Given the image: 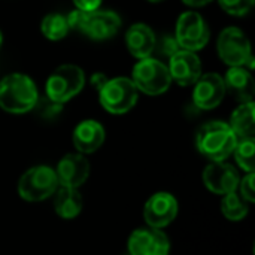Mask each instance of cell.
<instances>
[{
	"label": "cell",
	"mask_w": 255,
	"mask_h": 255,
	"mask_svg": "<svg viewBox=\"0 0 255 255\" xmlns=\"http://www.w3.org/2000/svg\"><path fill=\"white\" fill-rule=\"evenodd\" d=\"M226 96V85L221 75L209 72L202 75L194 84L193 102L202 111H211L220 106Z\"/></svg>",
	"instance_id": "13"
},
{
	"label": "cell",
	"mask_w": 255,
	"mask_h": 255,
	"mask_svg": "<svg viewBox=\"0 0 255 255\" xmlns=\"http://www.w3.org/2000/svg\"><path fill=\"white\" fill-rule=\"evenodd\" d=\"M170 241L158 229H139L128 238V255H169Z\"/></svg>",
	"instance_id": "12"
},
{
	"label": "cell",
	"mask_w": 255,
	"mask_h": 255,
	"mask_svg": "<svg viewBox=\"0 0 255 255\" xmlns=\"http://www.w3.org/2000/svg\"><path fill=\"white\" fill-rule=\"evenodd\" d=\"M126 45L133 57L143 60L152 54L157 45V37L149 25L143 22H136L130 25L126 31Z\"/></svg>",
	"instance_id": "17"
},
{
	"label": "cell",
	"mask_w": 255,
	"mask_h": 255,
	"mask_svg": "<svg viewBox=\"0 0 255 255\" xmlns=\"http://www.w3.org/2000/svg\"><path fill=\"white\" fill-rule=\"evenodd\" d=\"M221 211H223V215L229 221H242L248 215L250 208H248V203L235 191L223 197Z\"/></svg>",
	"instance_id": "22"
},
{
	"label": "cell",
	"mask_w": 255,
	"mask_h": 255,
	"mask_svg": "<svg viewBox=\"0 0 255 255\" xmlns=\"http://www.w3.org/2000/svg\"><path fill=\"white\" fill-rule=\"evenodd\" d=\"M217 51L220 58L230 67H244L253 55L250 39L238 27H227L220 33Z\"/></svg>",
	"instance_id": "9"
},
{
	"label": "cell",
	"mask_w": 255,
	"mask_h": 255,
	"mask_svg": "<svg viewBox=\"0 0 255 255\" xmlns=\"http://www.w3.org/2000/svg\"><path fill=\"white\" fill-rule=\"evenodd\" d=\"M178 215V200L173 194L160 191L152 194L143 206V220L151 229H164Z\"/></svg>",
	"instance_id": "10"
},
{
	"label": "cell",
	"mask_w": 255,
	"mask_h": 255,
	"mask_svg": "<svg viewBox=\"0 0 255 255\" xmlns=\"http://www.w3.org/2000/svg\"><path fill=\"white\" fill-rule=\"evenodd\" d=\"M78 10L82 12H93L97 10L102 4V0H73Z\"/></svg>",
	"instance_id": "27"
},
{
	"label": "cell",
	"mask_w": 255,
	"mask_h": 255,
	"mask_svg": "<svg viewBox=\"0 0 255 255\" xmlns=\"http://www.w3.org/2000/svg\"><path fill=\"white\" fill-rule=\"evenodd\" d=\"M148 1H151V3H160V1H163V0H148Z\"/></svg>",
	"instance_id": "32"
},
{
	"label": "cell",
	"mask_w": 255,
	"mask_h": 255,
	"mask_svg": "<svg viewBox=\"0 0 255 255\" xmlns=\"http://www.w3.org/2000/svg\"><path fill=\"white\" fill-rule=\"evenodd\" d=\"M85 85V73L76 64L58 66L46 79V97L58 105H63L78 96Z\"/></svg>",
	"instance_id": "4"
},
{
	"label": "cell",
	"mask_w": 255,
	"mask_h": 255,
	"mask_svg": "<svg viewBox=\"0 0 255 255\" xmlns=\"http://www.w3.org/2000/svg\"><path fill=\"white\" fill-rule=\"evenodd\" d=\"M108 81H109V78H108L105 73H100V72L91 75V78H90V84H91L97 91H100V90L105 87V84H106Z\"/></svg>",
	"instance_id": "29"
},
{
	"label": "cell",
	"mask_w": 255,
	"mask_h": 255,
	"mask_svg": "<svg viewBox=\"0 0 255 255\" xmlns=\"http://www.w3.org/2000/svg\"><path fill=\"white\" fill-rule=\"evenodd\" d=\"M54 209L63 220H73L82 211V197L78 188L58 187L54 193Z\"/></svg>",
	"instance_id": "19"
},
{
	"label": "cell",
	"mask_w": 255,
	"mask_h": 255,
	"mask_svg": "<svg viewBox=\"0 0 255 255\" xmlns=\"http://www.w3.org/2000/svg\"><path fill=\"white\" fill-rule=\"evenodd\" d=\"M182 1L190 7H202V6H206L208 3H211L212 0H182Z\"/></svg>",
	"instance_id": "30"
},
{
	"label": "cell",
	"mask_w": 255,
	"mask_h": 255,
	"mask_svg": "<svg viewBox=\"0 0 255 255\" xmlns=\"http://www.w3.org/2000/svg\"><path fill=\"white\" fill-rule=\"evenodd\" d=\"M130 79L137 91H142L148 96H160L166 93L172 84L167 66L151 57L139 60L134 64Z\"/></svg>",
	"instance_id": "5"
},
{
	"label": "cell",
	"mask_w": 255,
	"mask_h": 255,
	"mask_svg": "<svg viewBox=\"0 0 255 255\" xmlns=\"http://www.w3.org/2000/svg\"><path fill=\"white\" fill-rule=\"evenodd\" d=\"M175 39L181 49L197 52L209 42V27L199 12H184L176 22Z\"/></svg>",
	"instance_id": "8"
},
{
	"label": "cell",
	"mask_w": 255,
	"mask_h": 255,
	"mask_svg": "<svg viewBox=\"0 0 255 255\" xmlns=\"http://www.w3.org/2000/svg\"><path fill=\"white\" fill-rule=\"evenodd\" d=\"M1 42H3V34H1V30H0V48H1Z\"/></svg>",
	"instance_id": "31"
},
{
	"label": "cell",
	"mask_w": 255,
	"mask_h": 255,
	"mask_svg": "<svg viewBox=\"0 0 255 255\" xmlns=\"http://www.w3.org/2000/svg\"><path fill=\"white\" fill-rule=\"evenodd\" d=\"M39 91L34 81L24 73H9L0 81V108L9 114H25L34 109Z\"/></svg>",
	"instance_id": "1"
},
{
	"label": "cell",
	"mask_w": 255,
	"mask_h": 255,
	"mask_svg": "<svg viewBox=\"0 0 255 255\" xmlns=\"http://www.w3.org/2000/svg\"><path fill=\"white\" fill-rule=\"evenodd\" d=\"M255 176L254 173H248L247 176H244V179L239 181L238 190L241 191V197L247 202V203H254L255 202Z\"/></svg>",
	"instance_id": "25"
},
{
	"label": "cell",
	"mask_w": 255,
	"mask_h": 255,
	"mask_svg": "<svg viewBox=\"0 0 255 255\" xmlns=\"http://www.w3.org/2000/svg\"><path fill=\"white\" fill-rule=\"evenodd\" d=\"M105 128L99 121L85 120L81 121L73 130V145L79 154H93L105 142Z\"/></svg>",
	"instance_id": "16"
},
{
	"label": "cell",
	"mask_w": 255,
	"mask_h": 255,
	"mask_svg": "<svg viewBox=\"0 0 255 255\" xmlns=\"http://www.w3.org/2000/svg\"><path fill=\"white\" fill-rule=\"evenodd\" d=\"M241 176L235 166L226 161H211L203 170V184L214 194L226 196L238 191Z\"/></svg>",
	"instance_id": "11"
},
{
	"label": "cell",
	"mask_w": 255,
	"mask_h": 255,
	"mask_svg": "<svg viewBox=\"0 0 255 255\" xmlns=\"http://www.w3.org/2000/svg\"><path fill=\"white\" fill-rule=\"evenodd\" d=\"M236 163L248 173H254V154H255V140L254 137L247 139H238V143L233 149Z\"/></svg>",
	"instance_id": "23"
},
{
	"label": "cell",
	"mask_w": 255,
	"mask_h": 255,
	"mask_svg": "<svg viewBox=\"0 0 255 255\" xmlns=\"http://www.w3.org/2000/svg\"><path fill=\"white\" fill-rule=\"evenodd\" d=\"M60 187L79 188L90 176V163L82 154L64 155L55 169Z\"/></svg>",
	"instance_id": "15"
},
{
	"label": "cell",
	"mask_w": 255,
	"mask_h": 255,
	"mask_svg": "<svg viewBox=\"0 0 255 255\" xmlns=\"http://www.w3.org/2000/svg\"><path fill=\"white\" fill-rule=\"evenodd\" d=\"M69 28L79 30L85 36L94 40H106L114 37L121 28V18L114 10H72L67 16Z\"/></svg>",
	"instance_id": "3"
},
{
	"label": "cell",
	"mask_w": 255,
	"mask_h": 255,
	"mask_svg": "<svg viewBox=\"0 0 255 255\" xmlns=\"http://www.w3.org/2000/svg\"><path fill=\"white\" fill-rule=\"evenodd\" d=\"M179 49H181V48H179V45H178V42H176L175 37L166 36V37L163 39V52L167 54L169 57H172L173 54H176Z\"/></svg>",
	"instance_id": "28"
},
{
	"label": "cell",
	"mask_w": 255,
	"mask_h": 255,
	"mask_svg": "<svg viewBox=\"0 0 255 255\" xmlns=\"http://www.w3.org/2000/svg\"><path fill=\"white\" fill-rule=\"evenodd\" d=\"M139 91L130 78L118 76L109 79L99 91L102 106L114 115H123L133 109L137 103Z\"/></svg>",
	"instance_id": "7"
},
{
	"label": "cell",
	"mask_w": 255,
	"mask_h": 255,
	"mask_svg": "<svg viewBox=\"0 0 255 255\" xmlns=\"http://www.w3.org/2000/svg\"><path fill=\"white\" fill-rule=\"evenodd\" d=\"M238 143V136L230 126L223 121L203 124L196 134V145L202 155L211 161H224Z\"/></svg>",
	"instance_id": "2"
},
{
	"label": "cell",
	"mask_w": 255,
	"mask_h": 255,
	"mask_svg": "<svg viewBox=\"0 0 255 255\" xmlns=\"http://www.w3.org/2000/svg\"><path fill=\"white\" fill-rule=\"evenodd\" d=\"M55 170L49 166H34L22 173L18 182V193L27 202H42L51 197L58 188Z\"/></svg>",
	"instance_id": "6"
},
{
	"label": "cell",
	"mask_w": 255,
	"mask_h": 255,
	"mask_svg": "<svg viewBox=\"0 0 255 255\" xmlns=\"http://www.w3.org/2000/svg\"><path fill=\"white\" fill-rule=\"evenodd\" d=\"M170 78L181 87H190L202 76V61L196 52L179 49L170 57L169 61Z\"/></svg>",
	"instance_id": "14"
},
{
	"label": "cell",
	"mask_w": 255,
	"mask_h": 255,
	"mask_svg": "<svg viewBox=\"0 0 255 255\" xmlns=\"http://www.w3.org/2000/svg\"><path fill=\"white\" fill-rule=\"evenodd\" d=\"M223 79L226 85V93H230L241 103L253 102L255 82L250 70H247L245 67H230Z\"/></svg>",
	"instance_id": "18"
},
{
	"label": "cell",
	"mask_w": 255,
	"mask_h": 255,
	"mask_svg": "<svg viewBox=\"0 0 255 255\" xmlns=\"http://www.w3.org/2000/svg\"><path fill=\"white\" fill-rule=\"evenodd\" d=\"M223 10L233 16H244L254 7L255 0H218Z\"/></svg>",
	"instance_id": "24"
},
{
	"label": "cell",
	"mask_w": 255,
	"mask_h": 255,
	"mask_svg": "<svg viewBox=\"0 0 255 255\" xmlns=\"http://www.w3.org/2000/svg\"><path fill=\"white\" fill-rule=\"evenodd\" d=\"M69 24H67V19L64 15L61 13H48L42 22H40V31L42 34L52 40V42H57V40H61L67 36L69 33Z\"/></svg>",
	"instance_id": "21"
},
{
	"label": "cell",
	"mask_w": 255,
	"mask_h": 255,
	"mask_svg": "<svg viewBox=\"0 0 255 255\" xmlns=\"http://www.w3.org/2000/svg\"><path fill=\"white\" fill-rule=\"evenodd\" d=\"M34 108H37V109L40 111V115H42V117H45V118H54V117H55V115H58V114H60V111H61V105L51 102L48 97H45V99H39Z\"/></svg>",
	"instance_id": "26"
},
{
	"label": "cell",
	"mask_w": 255,
	"mask_h": 255,
	"mask_svg": "<svg viewBox=\"0 0 255 255\" xmlns=\"http://www.w3.org/2000/svg\"><path fill=\"white\" fill-rule=\"evenodd\" d=\"M238 139H247L255 136V105L254 102L241 103L235 109L229 123Z\"/></svg>",
	"instance_id": "20"
}]
</instances>
